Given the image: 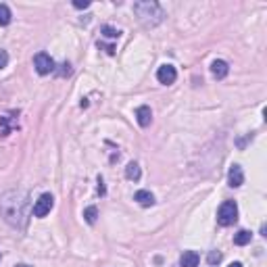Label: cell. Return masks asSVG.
<instances>
[{"instance_id": "1", "label": "cell", "mask_w": 267, "mask_h": 267, "mask_svg": "<svg viewBox=\"0 0 267 267\" xmlns=\"http://www.w3.org/2000/svg\"><path fill=\"white\" fill-rule=\"evenodd\" d=\"M134 11H136L138 19L144 25H150V27H153V25H159L165 17L161 4H157V2H136L134 4Z\"/></svg>"}, {"instance_id": "2", "label": "cell", "mask_w": 267, "mask_h": 267, "mask_svg": "<svg viewBox=\"0 0 267 267\" xmlns=\"http://www.w3.org/2000/svg\"><path fill=\"white\" fill-rule=\"evenodd\" d=\"M236 221H238V205L234 200H225L219 207V211H217V223L228 228V225H234Z\"/></svg>"}, {"instance_id": "3", "label": "cell", "mask_w": 267, "mask_h": 267, "mask_svg": "<svg viewBox=\"0 0 267 267\" xmlns=\"http://www.w3.org/2000/svg\"><path fill=\"white\" fill-rule=\"evenodd\" d=\"M53 207H54V198H53V194L46 192V194H42L36 203H33V215L42 219V217H46L50 211H53Z\"/></svg>"}, {"instance_id": "4", "label": "cell", "mask_w": 267, "mask_h": 267, "mask_svg": "<svg viewBox=\"0 0 267 267\" xmlns=\"http://www.w3.org/2000/svg\"><path fill=\"white\" fill-rule=\"evenodd\" d=\"M33 67H36V71L40 75H48L54 71V61L53 56L46 54V53H38L36 56H33Z\"/></svg>"}, {"instance_id": "5", "label": "cell", "mask_w": 267, "mask_h": 267, "mask_svg": "<svg viewBox=\"0 0 267 267\" xmlns=\"http://www.w3.org/2000/svg\"><path fill=\"white\" fill-rule=\"evenodd\" d=\"M157 80L165 83V86H171V83L178 80V71H175L173 65H163V67H159V71H157Z\"/></svg>"}, {"instance_id": "6", "label": "cell", "mask_w": 267, "mask_h": 267, "mask_svg": "<svg viewBox=\"0 0 267 267\" xmlns=\"http://www.w3.org/2000/svg\"><path fill=\"white\" fill-rule=\"evenodd\" d=\"M228 182L232 188H240L244 184V171H242L240 165H232L230 171H228Z\"/></svg>"}, {"instance_id": "7", "label": "cell", "mask_w": 267, "mask_h": 267, "mask_svg": "<svg viewBox=\"0 0 267 267\" xmlns=\"http://www.w3.org/2000/svg\"><path fill=\"white\" fill-rule=\"evenodd\" d=\"M136 119L140 123V128H148L150 121H153V111H150V107H138L136 108Z\"/></svg>"}, {"instance_id": "8", "label": "cell", "mask_w": 267, "mask_h": 267, "mask_svg": "<svg viewBox=\"0 0 267 267\" xmlns=\"http://www.w3.org/2000/svg\"><path fill=\"white\" fill-rule=\"evenodd\" d=\"M211 73H213V78L223 80L225 75L230 73V67H228V63H225V61H221V58H217V61H213V63H211Z\"/></svg>"}, {"instance_id": "9", "label": "cell", "mask_w": 267, "mask_h": 267, "mask_svg": "<svg viewBox=\"0 0 267 267\" xmlns=\"http://www.w3.org/2000/svg\"><path fill=\"white\" fill-rule=\"evenodd\" d=\"M198 261H200V257L196 250H184V255L180 259V265L182 267H198Z\"/></svg>"}, {"instance_id": "10", "label": "cell", "mask_w": 267, "mask_h": 267, "mask_svg": "<svg viewBox=\"0 0 267 267\" xmlns=\"http://www.w3.org/2000/svg\"><path fill=\"white\" fill-rule=\"evenodd\" d=\"M134 200H138V205H142V207L155 205V196H153V192H148V190H138L136 194H134Z\"/></svg>"}, {"instance_id": "11", "label": "cell", "mask_w": 267, "mask_h": 267, "mask_svg": "<svg viewBox=\"0 0 267 267\" xmlns=\"http://www.w3.org/2000/svg\"><path fill=\"white\" fill-rule=\"evenodd\" d=\"M250 236H253V234H250L248 230H240V232L234 234V244L236 246H246L250 242Z\"/></svg>"}, {"instance_id": "12", "label": "cell", "mask_w": 267, "mask_h": 267, "mask_svg": "<svg viewBox=\"0 0 267 267\" xmlns=\"http://www.w3.org/2000/svg\"><path fill=\"white\" fill-rule=\"evenodd\" d=\"M140 165L138 163H130L128 167H125V178H128V180H134V182H136V180H140Z\"/></svg>"}, {"instance_id": "13", "label": "cell", "mask_w": 267, "mask_h": 267, "mask_svg": "<svg viewBox=\"0 0 267 267\" xmlns=\"http://www.w3.org/2000/svg\"><path fill=\"white\" fill-rule=\"evenodd\" d=\"M13 19V15H11V8H8L6 4H0V25H8Z\"/></svg>"}, {"instance_id": "14", "label": "cell", "mask_w": 267, "mask_h": 267, "mask_svg": "<svg viewBox=\"0 0 267 267\" xmlns=\"http://www.w3.org/2000/svg\"><path fill=\"white\" fill-rule=\"evenodd\" d=\"M83 217H86L88 223H96V219H98V209H96V207H88L86 211H83Z\"/></svg>"}, {"instance_id": "15", "label": "cell", "mask_w": 267, "mask_h": 267, "mask_svg": "<svg viewBox=\"0 0 267 267\" xmlns=\"http://www.w3.org/2000/svg\"><path fill=\"white\" fill-rule=\"evenodd\" d=\"M221 259H223V255L219 253V250H211L207 257V261H209V265H217V263H221Z\"/></svg>"}, {"instance_id": "16", "label": "cell", "mask_w": 267, "mask_h": 267, "mask_svg": "<svg viewBox=\"0 0 267 267\" xmlns=\"http://www.w3.org/2000/svg\"><path fill=\"white\" fill-rule=\"evenodd\" d=\"M103 33H105V36L107 38H111V40H115V38H119V29H115V27H111V25H105V27H103Z\"/></svg>"}, {"instance_id": "17", "label": "cell", "mask_w": 267, "mask_h": 267, "mask_svg": "<svg viewBox=\"0 0 267 267\" xmlns=\"http://www.w3.org/2000/svg\"><path fill=\"white\" fill-rule=\"evenodd\" d=\"M6 65H8V53H6V50L0 48V69H4Z\"/></svg>"}, {"instance_id": "18", "label": "cell", "mask_w": 267, "mask_h": 267, "mask_svg": "<svg viewBox=\"0 0 267 267\" xmlns=\"http://www.w3.org/2000/svg\"><path fill=\"white\" fill-rule=\"evenodd\" d=\"M73 6H75V8H88V6H90V2H88V0H83V2H81V0H75Z\"/></svg>"}, {"instance_id": "19", "label": "cell", "mask_w": 267, "mask_h": 267, "mask_svg": "<svg viewBox=\"0 0 267 267\" xmlns=\"http://www.w3.org/2000/svg\"><path fill=\"white\" fill-rule=\"evenodd\" d=\"M228 267H242V263H232V265H228Z\"/></svg>"}, {"instance_id": "20", "label": "cell", "mask_w": 267, "mask_h": 267, "mask_svg": "<svg viewBox=\"0 0 267 267\" xmlns=\"http://www.w3.org/2000/svg\"><path fill=\"white\" fill-rule=\"evenodd\" d=\"M15 267H29V265H25V263H21V265H15Z\"/></svg>"}, {"instance_id": "21", "label": "cell", "mask_w": 267, "mask_h": 267, "mask_svg": "<svg viewBox=\"0 0 267 267\" xmlns=\"http://www.w3.org/2000/svg\"><path fill=\"white\" fill-rule=\"evenodd\" d=\"M0 259H2V257H0Z\"/></svg>"}]
</instances>
